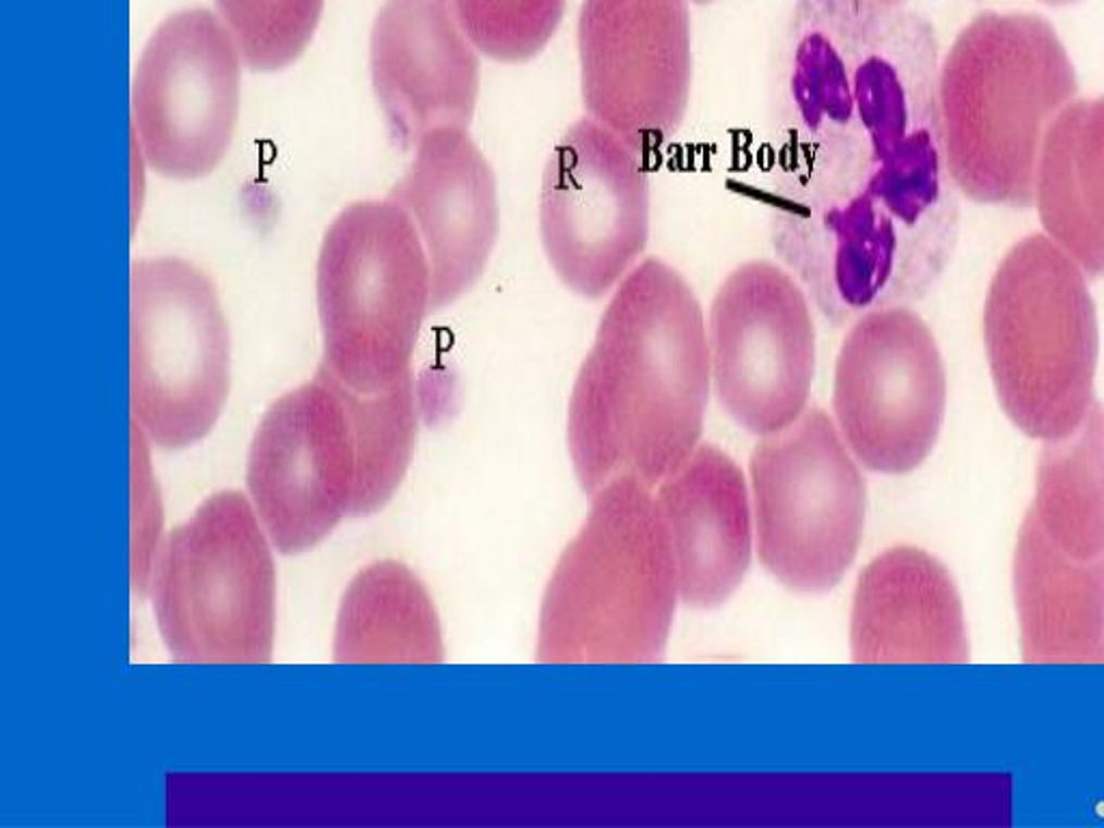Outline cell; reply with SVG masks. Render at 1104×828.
I'll return each instance as SVG.
<instances>
[{
    "label": "cell",
    "mask_w": 1104,
    "mask_h": 828,
    "mask_svg": "<svg viewBox=\"0 0 1104 828\" xmlns=\"http://www.w3.org/2000/svg\"><path fill=\"white\" fill-rule=\"evenodd\" d=\"M1038 2H1042L1046 7H1070V4H1079L1083 0H1038Z\"/></svg>",
    "instance_id": "83f0119b"
},
{
    "label": "cell",
    "mask_w": 1104,
    "mask_h": 828,
    "mask_svg": "<svg viewBox=\"0 0 1104 828\" xmlns=\"http://www.w3.org/2000/svg\"><path fill=\"white\" fill-rule=\"evenodd\" d=\"M641 151L592 117L555 143L539 184V240L555 277L600 301L643 261L650 175Z\"/></svg>",
    "instance_id": "30bf717a"
},
{
    "label": "cell",
    "mask_w": 1104,
    "mask_h": 828,
    "mask_svg": "<svg viewBox=\"0 0 1104 828\" xmlns=\"http://www.w3.org/2000/svg\"><path fill=\"white\" fill-rule=\"evenodd\" d=\"M678 565L680 600L716 609L742 585L753 552V506L740 466L700 445L654 488Z\"/></svg>",
    "instance_id": "d6986e66"
},
{
    "label": "cell",
    "mask_w": 1104,
    "mask_h": 828,
    "mask_svg": "<svg viewBox=\"0 0 1104 828\" xmlns=\"http://www.w3.org/2000/svg\"><path fill=\"white\" fill-rule=\"evenodd\" d=\"M319 367L345 389L376 395L412 374L432 310V270L408 211L389 197L343 207L317 257Z\"/></svg>",
    "instance_id": "8992f818"
},
{
    "label": "cell",
    "mask_w": 1104,
    "mask_h": 828,
    "mask_svg": "<svg viewBox=\"0 0 1104 828\" xmlns=\"http://www.w3.org/2000/svg\"><path fill=\"white\" fill-rule=\"evenodd\" d=\"M542 598L535 656L548 665L658 662L680 600L654 488L617 477L594 495Z\"/></svg>",
    "instance_id": "277c9868"
},
{
    "label": "cell",
    "mask_w": 1104,
    "mask_h": 828,
    "mask_svg": "<svg viewBox=\"0 0 1104 828\" xmlns=\"http://www.w3.org/2000/svg\"><path fill=\"white\" fill-rule=\"evenodd\" d=\"M451 0H387L372 31V81L403 149L438 127H469L480 57Z\"/></svg>",
    "instance_id": "2e32d148"
},
{
    "label": "cell",
    "mask_w": 1104,
    "mask_h": 828,
    "mask_svg": "<svg viewBox=\"0 0 1104 828\" xmlns=\"http://www.w3.org/2000/svg\"><path fill=\"white\" fill-rule=\"evenodd\" d=\"M220 20L255 72L292 65L311 44L324 0H216Z\"/></svg>",
    "instance_id": "d4e9b609"
},
{
    "label": "cell",
    "mask_w": 1104,
    "mask_h": 828,
    "mask_svg": "<svg viewBox=\"0 0 1104 828\" xmlns=\"http://www.w3.org/2000/svg\"><path fill=\"white\" fill-rule=\"evenodd\" d=\"M475 48L499 63H526L557 33L566 0H451Z\"/></svg>",
    "instance_id": "484cf974"
},
{
    "label": "cell",
    "mask_w": 1104,
    "mask_h": 828,
    "mask_svg": "<svg viewBox=\"0 0 1104 828\" xmlns=\"http://www.w3.org/2000/svg\"><path fill=\"white\" fill-rule=\"evenodd\" d=\"M231 387V337L209 275L151 257L130 277V409L160 449H186L214 429Z\"/></svg>",
    "instance_id": "ba28073f"
},
{
    "label": "cell",
    "mask_w": 1104,
    "mask_h": 828,
    "mask_svg": "<svg viewBox=\"0 0 1104 828\" xmlns=\"http://www.w3.org/2000/svg\"><path fill=\"white\" fill-rule=\"evenodd\" d=\"M982 337L997 402L1018 431L1044 442L1083 423L1099 400L1092 279L1042 231L1016 240L997 264Z\"/></svg>",
    "instance_id": "5b68a950"
},
{
    "label": "cell",
    "mask_w": 1104,
    "mask_h": 828,
    "mask_svg": "<svg viewBox=\"0 0 1104 828\" xmlns=\"http://www.w3.org/2000/svg\"><path fill=\"white\" fill-rule=\"evenodd\" d=\"M416 154L389 199L412 218L432 270V310L469 294L493 257L501 209L497 178L466 127H438Z\"/></svg>",
    "instance_id": "e0dca14e"
},
{
    "label": "cell",
    "mask_w": 1104,
    "mask_h": 828,
    "mask_svg": "<svg viewBox=\"0 0 1104 828\" xmlns=\"http://www.w3.org/2000/svg\"><path fill=\"white\" fill-rule=\"evenodd\" d=\"M1044 533L1079 561L1104 555V404L1094 402L1068 436L1044 440L1038 455L1035 501Z\"/></svg>",
    "instance_id": "603a6c76"
},
{
    "label": "cell",
    "mask_w": 1104,
    "mask_h": 828,
    "mask_svg": "<svg viewBox=\"0 0 1104 828\" xmlns=\"http://www.w3.org/2000/svg\"><path fill=\"white\" fill-rule=\"evenodd\" d=\"M932 22L881 0H799L781 39L771 240L830 324L921 301L960 238Z\"/></svg>",
    "instance_id": "6da1fadb"
},
{
    "label": "cell",
    "mask_w": 1104,
    "mask_h": 828,
    "mask_svg": "<svg viewBox=\"0 0 1104 828\" xmlns=\"http://www.w3.org/2000/svg\"><path fill=\"white\" fill-rule=\"evenodd\" d=\"M861 464L822 409L762 436L751 499L762 565L788 589L824 594L857 559L868 512Z\"/></svg>",
    "instance_id": "9c48e42d"
},
{
    "label": "cell",
    "mask_w": 1104,
    "mask_h": 828,
    "mask_svg": "<svg viewBox=\"0 0 1104 828\" xmlns=\"http://www.w3.org/2000/svg\"><path fill=\"white\" fill-rule=\"evenodd\" d=\"M947 400L941 345L917 310L883 307L850 324L833 372V418L861 466L917 471L941 438Z\"/></svg>",
    "instance_id": "8fae6325"
},
{
    "label": "cell",
    "mask_w": 1104,
    "mask_h": 828,
    "mask_svg": "<svg viewBox=\"0 0 1104 828\" xmlns=\"http://www.w3.org/2000/svg\"><path fill=\"white\" fill-rule=\"evenodd\" d=\"M712 393L702 303L660 257L617 285L568 404V451L581 488L617 477L656 488L700 445Z\"/></svg>",
    "instance_id": "7a4b0ae2"
},
{
    "label": "cell",
    "mask_w": 1104,
    "mask_h": 828,
    "mask_svg": "<svg viewBox=\"0 0 1104 828\" xmlns=\"http://www.w3.org/2000/svg\"><path fill=\"white\" fill-rule=\"evenodd\" d=\"M332 660L341 665H436L445 660L434 600L405 563L383 559L352 579L335 621Z\"/></svg>",
    "instance_id": "7402d4cb"
},
{
    "label": "cell",
    "mask_w": 1104,
    "mask_h": 828,
    "mask_svg": "<svg viewBox=\"0 0 1104 828\" xmlns=\"http://www.w3.org/2000/svg\"><path fill=\"white\" fill-rule=\"evenodd\" d=\"M1033 207L1042 233L1094 281L1104 279V94L1077 98L1040 151Z\"/></svg>",
    "instance_id": "44dd1931"
},
{
    "label": "cell",
    "mask_w": 1104,
    "mask_h": 828,
    "mask_svg": "<svg viewBox=\"0 0 1104 828\" xmlns=\"http://www.w3.org/2000/svg\"><path fill=\"white\" fill-rule=\"evenodd\" d=\"M813 303L781 264L753 259L718 285L705 315L712 389L742 429L768 436L811 400L817 334Z\"/></svg>",
    "instance_id": "4fadbf2b"
},
{
    "label": "cell",
    "mask_w": 1104,
    "mask_h": 828,
    "mask_svg": "<svg viewBox=\"0 0 1104 828\" xmlns=\"http://www.w3.org/2000/svg\"><path fill=\"white\" fill-rule=\"evenodd\" d=\"M881 2H887V4H906V0H881Z\"/></svg>",
    "instance_id": "f1b7e54d"
},
{
    "label": "cell",
    "mask_w": 1104,
    "mask_h": 828,
    "mask_svg": "<svg viewBox=\"0 0 1104 828\" xmlns=\"http://www.w3.org/2000/svg\"><path fill=\"white\" fill-rule=\"evenodd\" d=\"M577 44L585 114L643 156L660 151L691 102L689 0H583Z\"/></svg>",
    "instance_id": "9a60e30c"
},
{
    "label": "cell",
    "mask_w": 1104,
    "mask_h": 828,
    "mask_svg": "<svg viewBox=\"0 0 1104 828\" xmlns=\"http://www.w3.org/2000/svg\"><path fill=\"white\" fill-rule=\"evenodd\" d=\"M1011 585L1024 662L1104 665V555L1072 559L1029 508L1016 537Z\"/></svg>",
    "instance_id": "ffe728a7"
},
{
    "label": "cell",
    "mask_w": 1104,
    "mask_h": 828,
    "mask_svg": "<svg viewBox=\"0 0 1104 828\" xmlns=\"http://www.w3.org/2000/svg\"><path fill=\"white\" fill-rule=\"evenodd\" d=\"M354 411L361 447V490L354 516H369L393 499L414 451L418 413L412 374L389 391L354 393Z\"/></svg>",
    "instance_id": "cb8c5ba5"
},
{
    "label": "cell",
    "mask_w": 1104,
    "mask_h": 828,
    "mask_svg": "<svg viewBox=\"0 0 1104 828\" xmlns=\"http://www.w3.org/2000/svg\"><path fill=\"white\" fill-rule=\"evenodd\" d=\"M693 2H697V4H709V2H714V0H693Z\"/></svg>",
    "instance_id": "f546056e"
},
{
    "label": "cell",
    "mask_w": 1104,
    "mask_h": 828,
    "mask_svg": "<svg viewBox=\"0 0 1104 828\" xmlns=\"http://www.w3.org/2000/svg\"><path fill=\"white\" fill-rule=\"evenodd\" d=\"M242 52L207 9L169 15L149 37L132 83V119L151 171L199 180L227 156L240 112Z\"/></svg>",
    "instance_id": "5bb4252c"
},
{
    "label": "cell",
    "mask_w": 1104,
    "mask_h": 828,
    "mask_svg": "<svg viewBox=\"0 0 1104 828\" xmlns=\"http://www.w3.org/2000/svg\"><path fill=\"white\" fill-rule=\"evenodd\" d=\"M270 537L240 490L207 497L160 541L147 592L175 662L266 665L275 652Z\"/></svg>",
    "instance_id": "52a82bcc"
},
{
    "label": "cell",
    "mask_w": 1104,
    "mask_h": 828,
    "mask_svg": "<svg viewBox=\"0 0 1104 828\" xmlns=\"http://www.w3.org/2000/svg\"><path fill=\"white\" fill-rule=\"evenodd\" d=\"M850 654L861 665L969 662L965 605L949 570L917 546L870 561L854 589Z\"/></svg>",
    "instance_id": "ac0fdd59"
},
{
    "label": "cell",
    "mask_w": 1104,
    "mask_h": 828,
    "mask_svg": "<svg viewBox=\"0 0 1104 828\" xmlns=\"http://www.w3.org/2000/svg\"><path fill=\"white\" fill-rule=\"evenodd\" d=\"M1079 98V74L1055 24L1031 9H984L938 68L947 167L962 199L1031 209L1042 145Z\"/></svg>",
    "instance_id": "3957f363"
},
{
    "label": "cell",
    "mask_w": 1104,
    "mask_h": 828,
    "mask_svg": "<svg viewBox=\"0 0 1104 828\" xmlns=\"http://www.w3.org/2000/svg\"><path fill=\"white\" fill-rule=\"evenodd\" d=\"M246 490L283 555L315 548L354 516L361 490L354 393L317 367L313 380L281 395L255 429Z\"/></svg>",
    "instance_id": "7c38bea8"
},
{
    "label": "cell",
    "mask_w": 1104,
    "mask_h": 828,
    "mask_svg": "<svg viewBox=\"0 0 1104 828\" xmlns=\"http://www.w3.org/2000/svg\"><path fill=\"white\" fill-rule=\"evenodd\" d=\"M132 475H134V541H132V581L134 587L141 592H147L149 572L154 555L160 546L158 533L160 524L151 518H147V508L156 506V486L151 477V464H149V451H147V436L145 431L132 421Z\"/></svg>",
    "instance_id": "4316f807"
}]
</instances>
